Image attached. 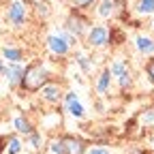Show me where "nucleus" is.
Returning a JSON list of instances; mask_svg holds the SVG:
<instances>
[{
	"label": "nucleus",
	"instance_id": "10",
	"mask_svg": "<svg viewBox=\"0 0 154 154\" xmlns=\"http://www.w3.org/2000/svg\"><path fill=\"white\" fill-rule=\"evenodd\" d=\"M2 58L9 60V62H22L24 49H19V47H2Z\"/></svg>",
	"mask_w": 154,
	"mask_h": 154
},
{
	"label": "nucleus",
	"instance_id": "25",
	"mask_svg": "<svg viewBox=\"0 0 154 154\" xmlns=\"http://www.w3.org/2000/svg\"><path fill=\"white\" fill-rule=\"evenodd\" d=\"M2 73H5V62L0 60V75H2Z\"/></svg>",
	"mask_w": 154,
	"mask_h": 154
},
{
	"label": "nucleus",
	"instance_id": "22",
	"mask_svg": "<svg viewBox=\"0 0 154 154\" xmlns=\"http://www.w3.org/2000/svg\"><path fill=\"white\" fill-rule=\"evenodd\" d=\"M51 152H54V154H62V141H60V139H58V141H54Z\"/></svg>",
	"mask_w": 154,
	"mask_h": 154
},
{
	"label": "nucleus",
	"instance_id": "20",
	"mask_svg": "<svg viewBox=\"0 0 154 154\" xmlns=\"http://www.w3.org/2000/svg\"><path fill=\"white\" fill-rule=\"evenodd\" d=\"M109 71H111V75L118 77L120 73H124V71H126V66H124V62H122V60H118V62H113V64L109 66Z\"/></svg>",
	"mask_w": 154,
	"mask_h": 154
},
{
	"label": "nucleus",
	"instance_id": "13",
	"mask_svg": "<svg viewBox=\"0 0 154 154\" xmlns=\"http://www.w3.org/2000/svg\"><path fill=\"white\" fill-rule=\"evenodd\" d=\"M66 109H69V113L73 116V118H84L86 116V109H84V105L77 101V99H73L71 103H66Z\"/></svg>",
	"mask_w": 154,
	"mask_h": 154
},
{
	"label": "nucleus",
	"instance_id": "11",
	"mask_svg": "<svg viewBox=\"0 0 154 154\" xmlns=\"http://www.w3.org/2000/svg\"><path fill=\"white\" fill-rule=\"evenodd\" d=\"M15 128H17V133L19 135H30L34 128H32V124H30V120H26L24 118V116H17V118H15Z\"/></svg>",
	"mask_w": 154,
	"mask_h": 154
},
{
	"label": "nucleus",
	"instance_id": "4",
	"mask_svg": "<svg viewBox=\"0 0 154 154\" xmlns=\"http://www.w3.org/2000/svg\"><path fill=\"white\" fill-rule=\"evenodd\" d=\"M86 43L90 47H105L109 43V30L105 26H90L88 36H86Z\"/></svg>",
	"mask_w": 154,
	"mask_h": 154
},
{
	"label": "nucleus",
	"instance_id": "5",
	"mask_svg": "<svg viewBox=\"0 0 154 154\" xmlns=\"http://www.w3.org/2000/svg\"><path fill=\"white\" fill-rule=\"evenodd\" d=\"M47 47H49V51L51 54H56V56H66L69 51H71V45H69V41L64 36H60V34H51V36H47Z\"/></svg>",
	"mask_w": 154,
	"mask_h": 154
},
{
	"label": "nucleus",
	"instance_id": "21",
	"mask_svg": "<svg viewBox=\"0 0 154 154\" xmlns=\"http://www.w3.org/2000/svg\"><path fill=\"white\" fill-rule=\"evenodd\" d=\"M86 154H111V152H109L107 148H90Z\"/></svg>",
	"mask_w": 154,
	"mask_h": 154
},
{
	"label": "nucleus",
	"instance_id": "14",
	"mask_svg": "<svg viewBox=\"0 0 154 154\" xmlns=\"http://www.w3.org/2000/svg\"><path fill=\"white\" fill-rule=\"evenodd\" d=\"M135 11H137L139 15H152L154 13V0H137Z\"/></svg>",
	"mask_w": 154,
	"mask_h": 154
},
{
	"label": "nucleus",
	"instance_id": "9",
	"mask_svg": "<svg viewBox=\"0 0 154 154\" xmlns=\"http://www.w3.org/2000/svg\"><path fill=\"white\" fill-rule=\"evenodd\" d=\"M135 45H137V49H139L141 54H146V56H154V41H152L150 36L139 34L137 38H135Z\"/></svg>",
	"mask_w": 154,
	"mask_h": 154
},
{
	"label": "nucleus",
	"instance_id": "1",
	"mask_svg": "<svg viewBox=\"0 0 154 154\" xmlns=\"http://www.w3.org/2000/svg\"><path fill=\"white\" fill-rule=\"evenodd\" d=\"M47 79H49V73H47L45 64L41 60H32L24 69V77H22V82H19V88L30 92V94H34V92H38L47 84Z\"/></svg>",
	"mask_w": 154,
	"mask_h": 154
},
{
	"label": "nucleus",
	"instance_id": "24",
	"mask_svg": "<svg viewBox=\"0 0 154 154\" xmlns=\"http://www.w3.org/2000/svg\"><path fill=\"white\" fill-rule=\"evenodd\" d=\"M64 99H66V103H71L73 99H77V96H75V92H66V96H64Z\"/></svg>",
	"mask_w": 154,
	"mask_h": 154
},
{
	"label": "nucleus",
	"instance_id": "15",
	"mask_svg": "<svg viewBox=\"0 0 154 154\" xmlns=\"http://www.w3.org/2000/svg\"><path fill=\"white\" fill-rule=\"evenodd\" d=\"M113 13H116V2L113 0H103L99 5V15L101 17H111Z\"/></svg>",
	"mask_w": 154,
	"mask_h": 154
},
{
	"label": "nucleus",
	"instance_id": "2",
	"mask_svg": "<svg viewBox=\"0 0 154 154\" xmlns=\"http://www.w3.org/2000/svg\"><path fill=\"white\" fill-rule=\"evenodd\" d=\"M64 26H66V30H69L71 34H75V36H84V34L90 30L88 17H86L82 11H77V9L71 11V15L66 17V22H64Z\"/></svg>",
	"mask_w": 154,
	"mask_h": 154
},
{
	"label": "nucleus",
	"instance_id": "18",
	"mask_svg": "<svg viewBox=\"0 0 154 154\" xmlns=\"http://www.w3.org/2000/svg\"><path fill=\"white\" fill-rule=\"evenodd\" d=\"M118 86H120L122 90H126V88L131 86V73H128V71H124V73L118 75Z\"/></svg>",
	"mask_w": 154,
	"mask_h": 154
},
{
	"label": "nucleus",
	"instance_id": "3",
	"mask_svg": "<svg viewBox=\"0 0 154 154\" xmlns=\"http://www.w3.org/2000/svg\"><path fill=\"white\" fill-rule=\"evenodd\" d=\"M60 141H62V154H86L88 152L86 141L77 135H62Z\"/></svg>",
	"mask_w": 154,
	"mask_h": 154
},
{
	"label": "nucleus",
	"instance_id": "19",
	"mask_svg": "<svg viewBox=\"0 0 154 154\" xmlns=\"http://www.w3.org/2000/svg\"><path fill=\"white\" fill-rule=\"evenodd\" d=\"M146 75H148V82L154 86V56L146 62Z\"/></svg>",
	"mask_w": 154,
	"mask_h": 154
},
{
	"label": "nucleus",
	"instance_id": "8",
	"mask_svg": "<svg viewBox=\"0 0 154 154\" xmlns=\"http://www.w3.org/2000/svg\"><path fill=\"white\" fill-rule=\"evenodd\" d=\"M38 92H41V96H43L45 101H49V103H58V101L62 99V90L58 88V86H54V84H45Z\"/></svg>",
	"mask_w": 154,
	"mask_h": 154
},
{
	"label": "nucleus",
	"instance_id": "17",
	"mask_svg": "<svg viewBox=\"0 0 154 154\" xmlns=\"http://www.w3.org/2000/svg\"><path fill=\"white\" fill-rule=\"evenodd\" d=\"M96 2H99V0H71L73 9H77V11H86V9L94 7Z\"/></svg>",
	"mask_w": 154,
	"mask_h": 154
},
{
	"label": "nucleus",
	"instance_id": "7",
	"mask_svg": "<svg viewBox=\"0 0 154 154\" xmlns=\"http://www.w3.org/2000/svg\"><path fill=\"white\" fill-rule=\"evenodd\" d=\"M5 77H7V82H9V86H19V82H22V77H24V66H22V62H9V66H5V73H2Z\"/></svg>",
	"mask_w": 154,
	"mask_h": 154
},
{
	"label": "nucleus",
	"instance_id": "6",
	"mask_svg": "<svg viewBox=\"0 0 154 154\" xmlns=\"http://www.w3.org/2000/svg\"><path fill=\"white\" fill-rule=\"evenodd\" d=\"M7 17H9V22H11L13 26H24V24H26V7L19 2V0H13V2L9 5Z\"/></svg>",
	"mask_w": 154,
	"mask_h": 154
},
{
	"label": "nucleus",
	"instance_id": "12",
	"mask_svg": "<svg viewBox=\"0 0 154 154\" xmlns=\"http://www.w3.org/2000/svg\"><path fill=\"white\" fill-rule=\"evenodd\" d=\"M109 82H111V71H109V69H105V71L101 73V77H99V84H96V92H99V94H105V92L109 90Z\"/></svg>",
	"mask_w": 154,
	"mask_h": 154
},
{
	"label": "nucleus",
	"instance_id": "16",
	"mask_svg": "<svg viewBox=\"0 0 154 154\" xmlns=\"http://www.w3.org/2000/svg\"><path fill=\"white\" fill-rule=\"evenodd\" d=\"M7 152L9 154H19L22 152V141H19L17 137H9L7 139Z\"/></svg>",
	"mask_w": 154,
	"mask_h": 154
},
{
	"label": "nucleus",
	"instance_id": "23",
	"mask_svg": "<svg viewBox=\"0 0 154 154\" xmlns=\"http://www.w3.org/2000/svg\"><path fill=\"white\" fill-rule=\"evenodd\" d=\"M79 64H82V69H84V71H88V69H90V64H88V58H79Z\"/></svg>",
	"mask_w": 154,
	"mask_h": 154
}]
</instances>
